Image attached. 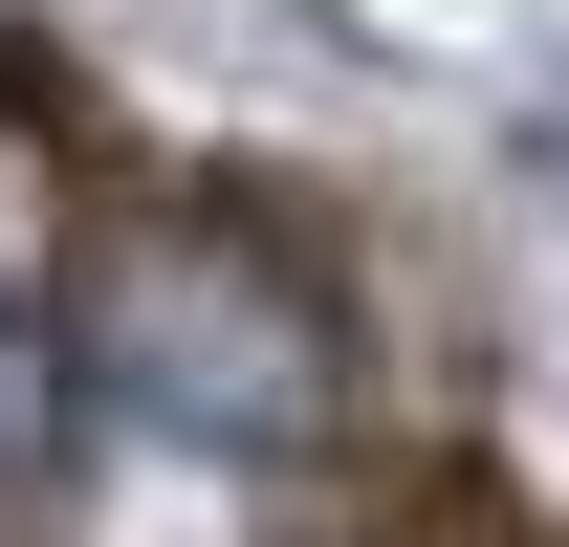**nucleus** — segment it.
Listing matches in <instances>:
<instances>
[{
    "label": "nucleus",
    "mask_w": 569,
    "mask_h": 547,
    "mask_svg": "<svg viewBox=\"0 0 569 547\" xmlns=\"http://www.w3.org/2000/svg\"><path fill=\"white\" fill-rule=\"evenodd\" d=\"M67 372L153 460H329V416H351L329 285H284L241 219H110L67 285Z\"/></svg>",
    "instance_id": "1"
},
{
    "label": "nucleus",
    "mask_w": 569,
    "mask_h": 547,
    "mask_svg": "<svg viewBox=\"0 0 569 547\" xmlns=\"http://www.w3.org/2000/svg\"><path fill=\"white\" fill-rule=\"evenodd\" d=\"M67 416H88L67 307H44V285H0V481H44V460H67Z\"/></svg>",
    "instance_id": "2"
}]
</instances>
